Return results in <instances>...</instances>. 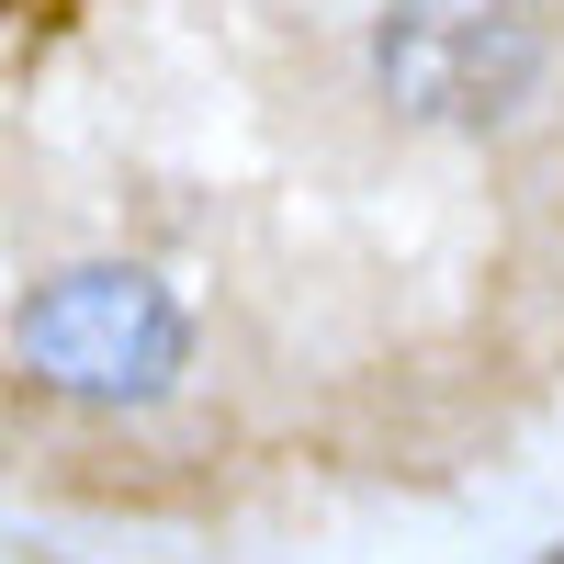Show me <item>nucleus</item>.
Masks as SVG:
<instances>
[{"instance_id":"obj_2","label":"nucleus","mask_w":564,"mask_h":564,"mask_svg":"<svg viewBox=\"0 0 564 564\" xmlns=\"http://www.w3.org/2000/svg\"><path fill=\"white\" fill-rule=\"evenodd\" d=\"M12 361L45 395H79V406H159L181 384V361H193V316H181V294L159 271L79 260V271H57V282L23 294Z\"/></svg>"},{"instance_id":"obj_1","label":"nucleus","mask_w":564,"mask_h":564,"mask_svg":"<svg viewBox=\"0 0 564 564\" xmlns=\"http://www.w3.org/2000/svg\"><path fill=\"white\" fill-rule=\"evenodd\" d=\"M372 79L430 135L520 124L553 79V12L542 0H384L372 23Z\"/></svg>"},{"instance_id":"obj_3","label":"nucleus","mask_w":564,"mask_h":564,"mask_svg":"<svg viewBox=\"0 0 564 564\" xmlns=\"http://www.w3.org/2000/svg\"><path fill=\"white\" fill-rule=\"evenodd\" d=\"M542 564H564V553H542Z\"/></svg>"}]
</instances>
